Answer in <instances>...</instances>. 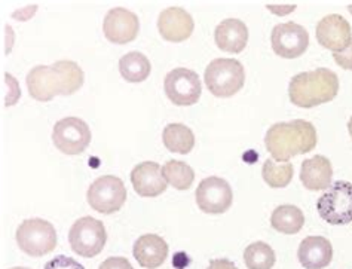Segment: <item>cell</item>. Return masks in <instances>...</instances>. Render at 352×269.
Returning <instances> with one entry per match:
<instances>
[{"label": "cell", "mask_w": 352, "mask_h": 269, "mask_svg": "<svg viewBox=\"0 0 352 269\" xmlns=\"http://www.w3.org/2000/svg\"><path fill=\"white\" fill-rule=\"evenodd\" d=\"M11 269H29V268H21V266H16V268H11Z\"/></svg>", "instance_id": "32"}, {"label": "cell", "mask_w": 352, "mask_h": 269, "mask_svg": "<svg viewBox=\"0 0 352 269\" xmlns=\"http://www.w3.org/2000/svg\"><path fill=\"white\" fill-rule=\"evenodd\" d=\"M294 169L292 162H281L278 164L272 160H266L262 169L263 180L270 184L271 188H285L289 186L290 182L293 180Z\"/></svg>", "instance_id": "26"}, {"label": "cell", "mask_w": 352, "mask_h": 269, "mask_svg": "<svg viewBox=\"0 0 352 269\" xmlns=\"http://www.w3.org/2000/svg\"><path fill=\"white\" fill-rule=\"evenodd\" d=\"M133 255L142 268L156 269L168 257V244L160 235L146 234L134 243Z\"/></svg>", "instance_id": "17"}, {"label": "cell", "mask_w": 352, "mask_h": 269, "mask_svg": "<svg viewBox=\"0 0 352 269\" xmlns=\"http://www.w3.org/2000/svg\"><path fill=\"white\" fill-rule=\"evenodd\" d=\"M162 174L165 180L179 191L189 189L195 180V173H193L192 166L183 161H166L162 166Z\"/></svg>", "instance_id": "24"}, {"label": "cell", "mask_w": 352, "mask_h": 269, "mask_svg": "<svg viewBox=\"0 0 352 269\" xmlns=\"http://www.w3.org/2000/svg\"><path fill=\"white\" fill-rule=\"evenodd\" d=\"M214 41L221 51L230 54L243 52L248 42V29L245 23L236 20V18L223 20L216 27Z\"/></svg>", "instance_id": "18"}, {"label": "cell", "mask_w": 352, "mask_h": 269, "mask_svg": "<svg viewBox=\"0 0 352 269\" xmlns=\"http://www.w3.org/2000/svg\"><path fill=\"white\" fill-rule=\"evenodd\" d=\"M27 88L34 100L51 101L55 96H72L85 82V73L75 61L61 60L52 66H36L27 75Z\"/></svg>", "instance_id": "1"}, {"label": "cell", "mask_w": 352, "mask_h": 269, "mask_svg": "<svg viewBox=\"0 0 352 269\" xmlns=\"http://www.w3.org/2000/svg\"><path fill=\"white\" fill-rule=\"evenodd\" d=\"M166 97L175 106H193L198 103L202 92L201 79L193 70L179 67L168 72L164 80Z\"/></svg>", "instance_id": "10"}, {"label": "cell", "mask_w": 352, "mask_h": 269, "mask_svg": "<svg viewBox=\"0 0 352 269\" xmlns=\"http://www.w3.org/2000/svg\"><path fill=\"white\" fill-rule=\"evenodd\" d=\"M106 39L116 45L133 42L140 32L138 17L125 8H113L106 14L103 23Z\"/></svg>", "instance_id": "13"}, {"label": "cell", "mask_w": 352, "mask_h": 269, "mask_svg": "<svg viewBox=\"0 0 352 269\" xmlns=\"http://www.w3.org/2000/svg\"><path fill=\"white\" fill-rule=\"evenodd\" d=\"M87 201L92 210L101 215H112L119 211L126 201L124 182L115 175H101L91 184L87 192Z\"/></svg>", "instance_id": "8"}, {"label": "cell", "mask_w": 352, "mask_h": 269, "mask_svg": "<svg viewBox=\"0 0 352 269\" xmlns=\"http://www.w3.org/2000/svg\"><path fill=\"white\" fill-rule=\"evenodd\" d=\"M338 92L339 78L329 69L299 73L289 85L290 101L302 109H312L329 103L338 96Z\"/></svg>", "instance_id": "3"}, {"label": "cell", "mask_w": 352, "mask_h": 269, "mask_svg": "<svg viewBox=\"0 0 352 269\" xmlns=\"http://www.w3.org/2000/svg\"><path fill=\"white\" fill-rule=\"evenodd\" d=\"M275 262L276 256L274 248L263 241L250 244L244 252V263L247 269H272Z\"/></svg>", "instance_id": "25"}, {"label": "cell", "mask_w": 352, "mask_h": 269, "mask_svg": "<svg viewBox=\"0 0 352 269\" xmlns=\"http://www.w3.org/2000/svg\"><path fill=\"white\" fill-rule=\"evenodd\" d=\"M98 269H134L125 257H109L100 265Z\"/></svg>", "instance_id": "28"}, {"label": "cell", "mask_w": 352, "mask_h": 269, "mask_svg": "<svg viewBox=\"0 0 352 269\" xmlns=\"http://www.w3.org/2000/svg\"><path fill=\"white\" fill-rule=\"evenodd\" d=\"M298 257L305 269H324L331 263L333 247L327 238L308 237L300 243Z\"/></svg>", "instance_id": "19"}, {"label": "cell", "mask_w": 352, "mask_h": 269, "mask_svg": "<svg viewBox=\"0 0 352 269\" xmlns=\"http://www.w3.org/2000/svg\"><path fill=\"white\" fill-rule=\"evenodd\" d=\"M348 131H349V136L352 137V116H351V119H349V122H348Z\"/></svg>", "instance_id": "31"}, {"label": "cell", "mask_w": 352, "mask_h": 269, "mask_svg": "<svg viewBox=\"0 0 352 269\" xmlns=\"http://www.w3.org/2000/svg\"><path fill=\"white\" fill-rule=\"evenodd\" d=\"M318 215L330 225H346L352 222V183L339 180L330 184L317 202Z\"/></svg>", "instance_id": "6"}, {"label": "cell", "mask_w": 352, "mask_h": 269, "mask_svg": "<svg viewBox=\"0 0 352 269\" xmlns=\"http://www.w3.org/2000/svg\"><path fill=\"white\" fill-rule=\"evenodd\" d=\"M315 36H317V41L322 48L330 50L335 54L345 51L352 42V30L349 23L338 14L324 17L317 24Z\"/></svg>", "instance_id": "14"}, {"label": "cell", "mask_w": 352, "mask_h": 269, "mask_svg": "<svg viewBox=\"0 0 352 269\" xmlns=\"http://www.w3.org/2000/svg\"><path fill=\"white\" fill-rule=\"evenodd\" d=\"M16 244L25 255L42 257L57 247V232L51 222L27 219L16 229Z\"/></svg>", "instance_id": "5"}, {"label": "cell", "mask_w": 352, "mask_h": 269, "mask_svg": "<svg viewBox=\"0 0 352 269\" xmlns=\"http://www.w3.org/2000/svg\"><path fill=\"white\" fill-rule=\"evenodd\" d=\"M91 129L85 120L70 116L58 120L52 129L55 147L66 155H79L87 151L91 143Z\"/></svg>", "instance_id": "9"}, {"label": "cell", "mask_w": 352, "mask_h": 269, "mask_svg": "<svg viewBox=\"0 0 352 269\" xmlns=\"http://www.w3.org/2000/svg\"><path fill=\"white\" fill-rule=\"evenodd\" d=\"M204 80L212 96L229 98L243 89L245 83V70L238 60L216 58L206 69Z\"/></svg>", "instance_id": "4"}, {"label": "cell", "mask_w": 352, "mask_h": 269, "mask_svg": "<svg viewBox=\"0 0 352 269\" xmlns=\"http://www.w3.org/2000/svg\"><path fill=\"white\" fill-rule=\"evenodd\" d=\"M317 142V129L305 119L274 124L265 137L266 149L275 161L280 162L290 161L293 156L302 153H309L315 149Z\"/></svg>", "instance_id": "2"}, {"label": "cell", "mask_w": 352, "mask_h": 269, "mask_svg": "<svg viewBox=\"0 0 352 269\" xmlns=\"http://www.w3.org/2000/svg\"><path fill=\"white\" fill-rule=\"evenodd\" d=\"M195 197L201 211L207 215H221L232 206L234 192L225 179L211 175L199 183Z\"/></svg>", "instance_id": "11"}, {"label": "cell", "mask_w": 352, "mask_h": 269, "mask_svg": "<svg viewBox=\"0 0 352 269\" xmlns=\"http://www.w3.org/2000/svg\"><path fill=\"white\" fill-rule=\"evenodd\" d=\"M333 57H335L336 64H339L342 69L352 70V42H351V45L348 46L345 51L336 52L335 55H333Z\"/></svg>", "instance_id": "29"}, {"label": "cell", "mask_w": 352, "mask_h": 269, "mask_svg": "<svg viewBox=\"0 0 352 269\" xmlns=\"http://www.w3.org/2000/svg\"><path fill=\"white\" fill-rule=\"evenodd\" d=\"M162 142L170 152L188 155L195 146V136L184 124H168L164 128Z\"/></svg>", "instance_id": "21"}, {"label": "cell", "mask_w": 352, "mask_h": 269, "mask_svg": "<svg viewBox=\"0 0 352 269\" xmlns=\"http://www.w3.org/2000/svg\"><path fill=\"white\" fill-rule=\"evenodd\" d=\"M333 169L326 156L317 155L305 160L300 166V182L309 191H324L331 184Z\"/></svg>", "instance_id": "20"}, {"label": "cell", "mask_w": 352, "mask_h": 269, "mask_svg": "<svg viewBox=\"0 0 352 269\" xmlns=\"http://www.w3.org/2000/svg\"><path fill=\"white\" fill-rule=\"evenodd\" d=\"M131 183L134 191L143 198L160 197L168 188L161 165L153 161H144L135 165L131 171Z\"/></svg>", "instance_id": "16"}, {"label": "cell", "mask_w": 352, "mask_h": 269, "mask_svg": "<svg viewBox=\"0 0 352 269\" xmlns=\"http://www.w3.org/2000/svg\"><path fill=\"white\" fill-rule=\"evenodd\" d=\"M45 269H85L75 259L60 255L57 257L51 259V261L45 265Z\"/></svg>", "instance_id": "27"}, {"label": "cell", "mask_w": 352, "mask_h": 269, "mask_svg": "<svg viewBox=\"0 0 352 269\" xmlns=\"http://www.w3.org/2000/svg\"><path fill=\"white\" fill-rule=\"evenodd\" d=\"M348 11L352 14V5H349V6H348Z\"/></svg>", "instance_id": "33"}, {"label": "cell", "mask_w": 352, "mask_h": 269, "mask_svg": "<svg viewBox=\"0 0 352 269\" xmlns=\"http://www.w3.org/2000/svg\"><path fill=\"white\" fill-rule=\"evenodd\" d=\"M193 29H195L193 18L183 8H166L157 18V30L165 41L173 43H180L189 39Z\"/></svg>", "instance_id": "15"}, {"label": "cell", "mask_w": 352, "mask_h": 269, "mask_svg": "<svg viewBox=\"0 0 352 269\" xmlns=\"http://www.w3.org/2000/svg\"><path fill=\"white\" fill-rule=\"evenodd\" d=\"M207 269H238L234 262H230L229 259H212L210 261V265Z\"/></svg>", "instance_id": "30"}, {"label": "cell", "mask_w": 352, "mask_h": 269, "mask_svg": "<svg viewBox=\"0 0 352 269\" xmlns=\"http://www.w3.org/2000/svg\"><path fill=\"white\" fill-rule=\"evenodd\" d=\"M107 234L103 222L91 216L76 220L69 232V243L80 257L91 259L103 252Z\"/></svg>", "instance_id": "7"}, {"label": "cell", "mask_w": 352, "mask_h": 269, "mask_svg": "<svg viewBox=\"0 0 352 269\" xmlns=\"http://www.w3.org/2000/svg\"><path fill=\"white\" fill-rule=\"evenodd\" d=\"M119 72L125 80L138 83L149 78L152 66L149 58H147L144 54L138 51H131L125 54L124 57L119 60Z\"/></svg>", "instance_id": "23"}, {"label": "cell", "mask_w": 352, "mask_h": 269, "mask_svg": "<svg viewBox=\"0 0 352 269\" xmlns=\"http://www.w3.org/2000/svg\"><path fill=\"white\" fill-rule=\"evenodd\" d=\"M271 225L275 230L281 232V234L294 235L303 228L305 216L299 207L285 204V206H280L274 210L271 216Z\"/></svg>", "instance_id": "22"}, {"label": "cell", "mask_w": 352, "mask_h": 269, "mask_svg": "<svg viewBox=\"0 0 352 269\" xmlns=\"http://www.w3.org/2000/svg\"><path fill=\"white\" fill-rule=\"evenodd\" d=\"M272 50L283 58H298L309 46V34L305 27L293 21L278 24L271 34Z\"/></svg>", "instance_id": "12"}]
</instances>
